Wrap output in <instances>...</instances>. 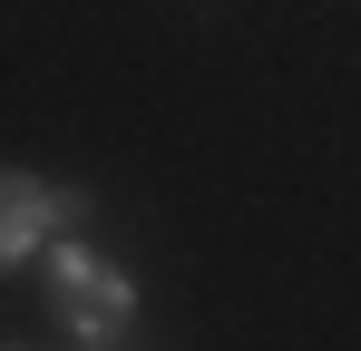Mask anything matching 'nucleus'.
Masks as SVG:
<instances>
[{
    "instance_id": "obj_1",
    "label": "nucleus",
    "mask_w": 361,
    "mask_h": 351,
    "mask_svg": "<svg viewBox=\"0 0 361 351\" xmlns=\"http://www.w3.org/2000/svg\"><path fill=\"white\" fill-rule=\"evenodd\" d=\"M49 302H59V332H78V342H118L127 322H137V283H127L118 264H98L88 244H59Z\"/></svg>"
},
{
    "instance_id": "obj_2",
    "label": "nucleus",
    "mask_w": 361,
    "mask_h": 351,
    "mask_svg": "<svg viewBox=\"0 0 361 351\" xmlns=\"http://www.w3.org/2000/svg\"><path fill=\"white\" fill-rule=\"evenodd\" d=\"M88 215V195H68V185H49V176H30V166H0V273L10 264H30L49 234H68Z\"/></svg>"
}]
</instances>
